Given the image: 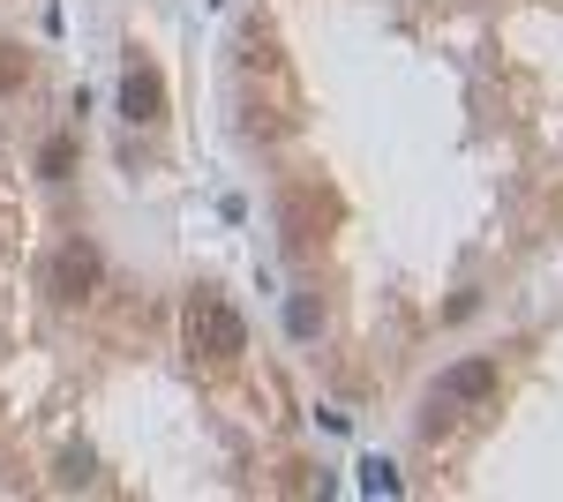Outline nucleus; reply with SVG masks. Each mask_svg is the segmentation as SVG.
<instances>
[{
  "instance_id": "nucleus-8",
  "label": "nucleus",
  "mask_w": 563,
  "mask_h": 502,
  "mask_svg": "<svg viewBox=\"0 0 563 502\" xmlns=\"http://www.w3.org/2000/svg\"><path fill=\"white\" fill-rule=\"evenodd\" d=\"M23 76H31V68H23V53H15V45H0V90H15Z\"/></svg>"
},
{
  "instance_id": "nucleus-1",
  "label": "nucleus",
  "mask_w": 563,
  "mask_h": 502,
  "mask_svg": "<svg viewBox=\"0 0 563 502\" xmlns=\"http://www.w3.org/2000/svg\"><path fill=\"white\" fill-rule=\"evenodd\" d=\"M188 345L211 353V360H233V353H249V323H241L218 293H196L188 300Z\"/></svg>"
},
{
  "instance_id": "nucleus-6",
  "label": "nucleus",
  "mask_w": 563,
  "mask_h": 502,
  "mask_svg": "<svg viewBox=\"0 0 563 502\" xmlns=\"http://www.w3.org/2000/svg\"><path fill=\"white\" fill-rule=\"evenodd\" d=\"M68 172H76V143H68V135H53V143L38 150V180H68Z\"/></svg>"
},
{
  "instance_id": "nucleus-5",
  "label": "nucleus",
  "mask_w": 563,
  "mask_h": 502,
  "mask_svg": "<svg viewBox=\"0 0 563 502\" xmlns=\"http://www.w3.org/2000/svg\"><path fill=\"white\" fill-rule=\"evenodd\" d=\"M353 472H361V495H406V480H398V465H390V458H361V465H353Z\"/></svg>"
},
{
  "instance_id": "nucleus-4",
  "label": "nucleus",
  "mask_w": 563,
  "mask_h": 502,
  "mask_svg": "<svg viewBox=\"0 0 563 502\" xmlns=\"http://www.w3.org/2000/svg\"><path fill=\"white\" fill-rule=\"evenodd\" d=\"M121 113H129L135 127H151L158 113H166V83H158V68L129 60V76H121Z\"/></svg>"
},
{
  "instance_id": "nucleus-2",
  "label": "nucleus",
  "mask_w": 563,
  "mask_h": 502,
  "mask_svg": "<svg viewBox=\"0 0 563 502\" xmlns=\"http://www.w3.org/2000/svg\"><path fill=\"white\" fill-rule=\"evenodd\" d=\"M98 278H106L98 248H90V241H60V248H53V270H45V293L60 300V308H76V300L98 293Z\"/></svg>"
},
{
  "instance_id": "nucleus-7",
  "label": "nucleus",
  "mask_w": 563,
  "mask_h": 502,
  "mask_svg": "<svg viewBox=\"0 0 563 502\" xmlns=\"http://www.w3.org/2000/svg\"><path fill=\"white\" fill-rule=\"evenodd\" d=\"M286 331H294V337H316V331H323V308H316V293H294V300H286Z\"/></svg>"
},
{
  "instance_id": "nucleus-3",
  "label": "nucleus",
  "mask_w": 563,
  "mask_h": 502,
  "mask_svg": "<svg viewBox=\"0 0 563 502\" xmlns=\"http://www.w3.org/2000/svg\"><path fill=\"white\" fill-rule=\"evenodd\" d=\"M496 382H504V360H496V353H481V360H459L451 376L435 382V398H451V405H481Z\"/></svg>"
},
{
  "instance_id": "nucleus-9",
  "label": "nucleus",
  "mask_w": 563,
  "mask_h": 502,
  "mask_svg": "<svg viewBox=\"0 0 563 502\" xmlns=\"http://www.w3.org/2000/svg\"><path fill=\"white\" fill-rule=\"evenodd\" d=\"M76 480H90V458H84V450H68V458H60V488H76Z\"/></svg>"
}]
</instances>
